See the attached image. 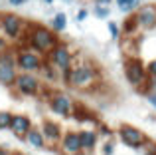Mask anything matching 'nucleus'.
<instances>
[{"instance_id": "nucleus-8", "label": "nucleus", "mask_w": 156, "mask_h": 155, "mask_svg": "<svg viewBox=\"0 0 156 155\" xmlns=\"http://www.w3.org/2000/svg\"><path fill=\"white\" fill-rule=\"evenodd\" d=\"M42 85L44 84H42V80H40L38 74H24V72H18L12 88L22 97H36L42 92Z\"/></svg>"}, {"instance_id": "nucleus-14", "label": "nucleus", "mask_w": 156, "mask_h": 155, "mask_svg": "<svg viewBox=\"0 0 156 155\" xmlns=\"http://www.w3.org/2000/svg\"><path fill=\"white\" fill-rule=\"evenodd\" d=\"M32 127H34V123H32L30 115H26V113H14V115H12L10 131L14 133V137H18V139H24Z\"/></svg>"}, {"instance_id": "nucleus-10", "label": "nucleus", "mask_w": 156, "mask_h": 155, "mask_svg": "<svg viewBox=\"0 0 156 155\" xmlns=\"http://www.w3.org/2000/svg\"><path fill=\"white\" fill-rule=\"evenodd\" d=\"M16 76H18V70H16V60H14V48L0 52V84L6 88H12Z\"/></svg>"}, {"instance_id": "nucleus-27", "label": "nucleus", "mask_w": 156, "mask_h": 155, "mask_svg": "<svg viewBox=\"0 0 156 155\" xmlns=\"http://www.w3.org/2000/svg\"><path fill=\"white\" fill-rule=\"evenodd\" d=\"M142 93H156V78H148V80H146V84H144V88L140 89Z\"/></svg>"}, {"instance_id": "nucleus-7", "label": "nucleus", "mask_w": 156, "mask_h": 155, "mask_svg": "<svg viewBox=\"0 0 156 155\" xmlns=\"http://www.w3.org/2000/svg\"><path fill=\"white\" fill-rule=\"evenodd\" d=\"M73 60H75V52H73L71 48H69V44H65V42H59L50 54L46 56V62L50 64V66L55 68L59 74L71 70Z\"/></svg>"}, {"instance_id": "nucleus-9", "label": "nucleus", "mask_w": 156, "mask_h": 155, "mask_svg": "<svg viewBox=\"0 0 156 155\" xmlns=\"http://www.w3.org/2000/svg\"><path fill=\"white\" fill-rule=\"evenodd\" d=\"M117 137H119V141H121L122 145L134 149V151H136V149H140V145L148 139V137H146V133L142 131V129L134 127V125H130V123H122L121 127L117 129Z\"/></svg>"}, {"instance_id": "nucleus-18", "label": "nucleus", "mask_w": 156, "mask_h": 155, "mask_svg": "<svg viewBox=\"0 0 156 155\" xmlns=\"http://www.w3.org/2000/svg\"><path fill=\"white\" fill-rule=\"evenodd\" d=\"M115 4H117L119 12H122V14H134V12L140 8L142 0H115Z\"/></svg>"}, {"instance_id": "nucleus-22", "label": "nucleus", "mask_w": 156, "mask_h": 155, "mask_svg": "<svg viewBox=\"0 0 156 155\" xmlns=\"http://www.w3.org/2000/svg\"><path fill=\"white\" fill-rule=\"evenodd\" d=\"M117 151V141L111 137V139H105L103 145H101V155H115Z\"/></svg>"}, {"instance_id": "nucleus-1", "label": "nucleus", "mask_w": 156, "mask_h": 155, "mask_svg": "<svg viewBox=\"0 0 156 155\" xmlns=\"http://www.w3.org/2000/svg\"><path fill=\"white\" fill-rule=\"evenodd\" d=\"M99 81H101V70L97 68V64H93L91 60H77V56H75L65 85H69L73 89H79V92H89Z\"/></svg>"}, {"instance_id": "nucleus-36", "label": "nucleus", "mask_w": 156, "mask_h": 155, "mask_svg": "<svg viewBox=\"0 0 156 155\" xmlns=\"http://www.w3.org/2000/svg\"><path fill=\"white\" fill-rule=\"evenodd\" d=\"M12 155H24V153H12Z\"/></svg>"}, {"instance_id": "nucleus-5", "label": "nucleus", "mask_w": 156, "mask_h": 155, "mask_svg": "<svg viewBox=\"0 0 156 155\" xmlns=\"http://www.w3.org/2000/svg\"><path fill=\"white\" fill-rule=\"evenodd\" d=\"M122 72H125V78L134 89L140 92L144 88L146 80H148V74H146V64L142 62L136 56H129L122 64Z\"/></svg>"}, {"instance_id": "nucleus-28", "label": "nucleus", "mask_w": 156, "mask_h": 155, "mask_svg": "<svg viewBox=\"0 0 156 155\" xmlns=\"http://www.w3.org/2000/svg\"><path fill=\"white\" fill-rule=\"evenodd\" d=\"M146 74H148V78H156V58L146 64Z\"/></svg>"}, {"instance_id": "nucleus-32", "label": "nucleus", "mask_w": 156, "mask_h": 155, "mask_svg": "<svg viewBox=\"0 0 156 155\" xmlns=\"http://www.w3.org/2000/svg\"><path fill=\"white\" fill-rule=\"evenodd\" d=\"M113 0H93V4H99V6H111Z\"/></svg>"}, {"instance_id": "nucleus-13", "label": "nucleus", "mask_w": 156, "mask_h": 155, "mask_svg": "<svg viewBox=\"0 0 156 155\" xmlns=\"http://www.w3.org/2000/svg\"><path fill=\"white\" fill-rule=\"evenodd\" d=\"M40 131H42L48 147H57V143L61 141V135H63V127L53 119H44L40 125Z\"/></svg>"}, {"instance_id": "nucleus-2", "label": "nucleus", "mask_w": 156, "mask_h": 155, "mask_svg": "<svg viewBox=\"0 0 156 155\" xmlns=\"http://www.w3.org/2000/svg\"><path fill=\"white\" fill-rule=\"evenodd\" d=\"M59 36L55 32H51L48 26L44 24H36V22H28V28H26V34H24V40L22 44L28 48H32L34 52H38L40 56L46 58L48 54L53 50V48L59 44Z\"/></svg>"}, {"instance_id": "nucleus-20", "label": "nucleus", "mask_w": 156, "mask_h": 155, "mask_svg": "<svg viewBox=\"0 0 156 155\" xmlns=\"http://www.w3.org/2000/svg\"><path fill=\"white\" fill-rule=\"evenodd\" d=\"M136 30H138V26H136V20H134V14H129V18H126L125 24H122V32H125L126 36H130Z\"/></svg>"}, {"instance_id": "nucleus-4", "label": "nucleus", "mask_w": 156, "mask_h": 155, "mask_svg": "<svg viewBox=\"0 0 156 155\" xmlns=\"http://www.w3.org/2000/svg\"><path fill=\"white\" fill-rule=\"evenodd\" d=\"M14 60H16V70L24 72V74H38L40 68L46 62L44 56H40L38 52H34L32 48L24 46V44L14 48Z\"/></svg>"}, {"instance_id": "nucleus-30", "label": "nucleus", "mask_w": 156, "mask_h": 155, "mask_svg": "<svg viewBox=\"0 0 156 155\" xmlns=\"http://www.w3.org/2000/svg\"><path fill=\"white\" fill-rule=\"evenodd\" d=\"M146 101H148L150 108L156 112V93H146Z\"/></svg>"}, {"instance_id": "nucleus-3", "label": "nucleus", "mask_w": 156, "mask_h": 155, "mask_svg": "<svg viewBox=\"0 0 156 155\" xmlns=\"http://www.w3.org/2000/svg\"><path fill=\"white\" fill-rule=\"evenodd\" d=\"M28 22L22 18V16L14 14V12H2L0 14V30H2L4 38L10 44L22 42L24 34H26Z\"/></svg>"}, {"instance_id": "nucleus-15", "label": "nucleus", "mask_w": 156, "mask_h": 155, "mask_svg": "<svg viewBox=\"0 0 156 155\" xmlns=\"http://www.w3.org/2000/svg\"><path fill=\"white\" fill-rule=\"evenodd\" d=\"M77 135H79V143H81V151L83 153H93L97 149L99 135H97L95 127H81L77 131Z\"/></svg>"}, {"instance_id": "nucleus-37", "label": "nucleus", "mask_w": 156, "mask_h": 155, "mask_svg": "<svg viewBox=\"0 0 156 155\" xmlns=\"http://www.w3.org/2000/svg\"><path fill=\"white\" fill-rule=\"evenodd\" d=\"M152 141H154V143H156V137H154V139H152Z\"/></svg>"}, {"instance_id": "nucleus-24", "label": "nucleus", "mask_w": 156, "mask_h": 155, "mask_svg": "<svg viewBox=\"0 0 156 155\" xmlns=\"http://www.w3.org/2000/svg\"><path fill=\"white\" fill-rule=\"evenodd\" d=\"M93 14L101 20H107L111 16V6H99V4H95L93 6Z\"/></svg>"}, {"instance_id": "nucleus-6", "label": "nucleus", "mask_w": 156, "mask_h": 155, "mask_svg": "<svg viewBox=\"0 0 156 155\" xmlns=\"http://www.w3.org/2000/svg\"><path fill=\"white\" fill-rule=\"evenodd\" d=\"M48 108H50L55 115L67 119V117H73L77 105H75V100H73L69 93L57 89V92H48Z\"/></svg>"}, {"instance_id": "nucleus-21", "label": "nucleus", "mask_w": 156, "mask_h": 155, "mask_svg": "<svg viewBox=\"0 0 156 155\" xmlns=\"http://www.w3.org/2000/svg\"><path fill=\"white\" fill-rule=\"evenodd\" d=\"M12 112H6V109H0V131L4 129H10V123H12Z\"/></svg>"}, {"instance_id": "nucleus-12", "label": "nucleus", "mask_w": 156, "mask_h": 155, "mask_svg": "<svg viewBox=\"0 0 156 155\" xmlns=\"http://www.w3.org/2000/svg\"><path fill=\"white\" fill-rule=\"evenodd\" d=\"M134 20H136L138 30H154L156 28V4H140V8L134 12Z\"/></svg>"}, {"instance_id": "nucleus-17", "label": "nucleus", "mask_w": 156, "mask_h": 155, "mask_svg": "<svg viewBox=\"0 0 156 155\" xmlns=\"http://www.w3.org/2000/svg\"><path fill=\"white\" fill-rule=\"evenodd\" d=\"M50 30L55 32L57 36L67 30V14H65V12H55V14H53V18L50 22Z\"/></svg>"}, {"instance_id": "nucleus-16", "label": "nucleus", "mask_w": 156, "mask_h": 155, "mask_svg": "<svg viewBox=\"0 0 156 155\" xmlns=\"http://www.w3.org/2000/svg\"><path fill=\"white\" fill-rule=\"evenodd\" d=\"M24 141H26L30 147H34V149H48V145H46V139H44V135H42V131H40V127H32L30 131H28V135L24 137Z\"/></svg>"}, {"instance_id": "nucleus-33", "label": "nucleus", "mask_w": 156, "mask_h": 155, "mask_svg": "<svg viewBox=\"0 0 156 155\" xmlns=\"http://www.w3.org/2000/svg\"><path fill=\"white\" fill-rule=\"evenodd\" d=\"M0 155H12V151L8 147H2V145H0Z\"/></svg>"}, {"instance_id": "nucleus-31", "label": "nucleus", "mask_w": 156, "mask_h": 155, "mask_svg": "<svg viewBox=\"0 0 156 155\" xmlns=\"http://www.w3.org/2000/svg\"><path fill=\"white\" fill-rule=\"evenodd\" d=\"M28 0H8V4H10V6H24V4H26Z\"/></svg>"}, {"instance_id": "nucleus-26", "label": "nucleus", "mask_w": 156, "mask_h": 155, "mask_svg": "<svg viewBox=\"0 0 156 155\" xmlns=\"http://www.w3.org/2000/svg\"><path fill=\"white\" fill-rule=\"evenodd\" d=\"M95 131H97V135H99V139H101V137H103V139H111V137H113V131H111V127H107L105 123H97Z\"/></svg>"}, {"instance_id": "nucleus-19", "label": "nucleus", "mask_w": 156, "mask_h": 155, "mask_svg": "<svg viewBox=\"0 0 156 155\" xmlns=\"http://www.w3.org/2000/svg\"><path fill=\"white\" fill-rule=\"evenodd\" d=\"M38 74H42L44 81H48V84H53V81H57V80H59V72H57L53 66H50L48 62H44V66L40 68V72H38Z\"/></svg>"}, {"instance_id": "nucleus-34", "label": "nucleus", "mask_w": 156, "mask_h": 155, "mask_svg": "<svg viewBox=\"0 0 156 155\" xmlns=\"http://www.w3.org/2000/svg\"><path fill=\"white\" fill-rule=\"evenodd\" d=\"M44 2H46V4H53V0H44Z\"/></svg>"}, {"instance_id": "nucleus-11", "label": "nucleus", "mask_w": 156, "mask_h": 155, "mask_svg": "<svg viewBox=\"0 0 156 155\" xmlns=\"http://www.w3.org/2000/svg\"><path fill=\"white\" fill-rule=\"evenodd\" d=\"M57 151H59V155H83L79 135H77L75 129H65L63 131L61 141L57 143Z\"/></svg>"}, {"instance_id": "nucleus-23", "label": "nucleus", "mask_w": 156, "mask_h": 155, "mask_svg": "<svg viewBox=\"0 0 156 155\" xmlns=\"http://www.w3.org/2000/svg\"><path fill=\"white\" fill-rule=\"evenodd\" d=\"M140 155H156V143L152 139H146L144 143L140 145V149H136Z\"/></svg>"}, {"instance_id": "nucleus-35", "label": "nucleus", "mask_w": 156, "mask_h": 155, "mask_svg": "<svg viewBox=\"0 0 156 155\" xmlns=\"http://www.w3.org/2000/svg\"><path fill=\"white\" fill-rule=\"evenodd\" d=\"M144 2H154V0H142V4H144Z\"/></svg>"}, {"instance_id": "nucleus-29", "label": "nucleus", "mask_w": 156, "mask_h": 155, "mask_svg": "<svg viewBox=\"0 0 156 155\" xmlns=\"http://www.w3.org/2000/svg\"><path fill=\"white\" fill-rule=\"evenodd\" d=\"M87 16H89V10H87V8H79V10H77V14H75V22H83Z\"/></svg>"}, {"instance_id": "nucleus-25", "label": "nucleus", "mask_w": 156, "mask_h": 155, "mask_svg": "<svg viewBox=\"0 0 156 155\" xmlns=\"http://www.w3.org/2000/svg\"><path fill=\"white\" fill-rule=\"evenodd\" d=\"M107 30H109V34H111V40H119L121 38V28H119L117 22L107 20Z\"/></svg>"}]
</instances>
